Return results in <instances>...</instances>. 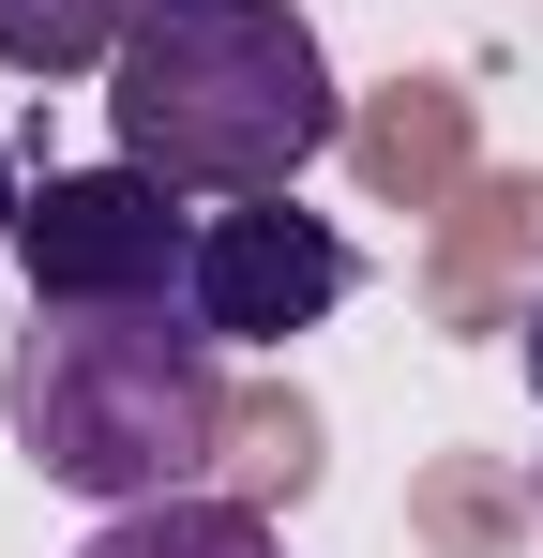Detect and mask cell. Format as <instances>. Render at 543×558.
Wrapping results in <instances>:
<instances>
[{"label":"cell","instance_id":"6da1fadb","mask_svg":"<svg viewBox=\"0 0 543 558\" xmlns=\"http://www.w3.org/2000/svg\"><path fill=\"white\" fill-rule=\"evenodd\" d=\"M0 423L15 453L46 468L90 513H136V498H181L212 438H227V363L212 332L167 317V302H31L15 332V377H0Z\"/></svg>","mask_w":543,"mask_h":558},{"label":"cell","instance_id":"7a4b0ae2","mask_svg":"<svg viewBox=\"0 0 543 558\" xmlns=\"http://www.w3.org/2000/svg\"><path fill=\"white\" fill-rule=\"evenodd\" d=\"M106 121H121V167L181 196H287L348 106L287 0H152L136 46L106 61Z\"/></svg>","mask_w":543,"mask_h":558},{"label":"cell","instance_id":"3957f363","mask_svg":"<svg viewBox=\"0 0 543 558\" xmlns=\"http://www.w3.org/2000/svg\"><path fill=\"white\" fill-rule=\"evenodd\" d=\"M15 272H31V302H181V272H196V211H181V182H152V167H46L31 182V211H15Z\"/></svg>","mask_w":543,"mask_h":558},{"label":"cell","instance_id":"277c9868","mask_svg":"<svg viewBox=\"0 0 543 558\" xmlns=\"http://www.w3.org/2000/svg\"><path fill=\"white\" fill-rule=\"evenodd\" d=\"M348 287H362V257L317 227V211H287V196H227V211H196L181 317H196L212 348H287V332H317Z\"/></svg>","mask_w":543,"mask_h":558},{"label":"cell","instance_id":"5b68a950","mask_svg":"<svg viewBox=\"0 0 543 558\" xmlns=\"http://www.w3.org/2000/svg\"><path fill=\"white\" fill-rule=\"evenodd\" d=\"M76 558H287V544H272V513H242V498H196V483H181V498L106 513Z\"/></svg>","mask_w":543,"mask_h":558},{"label":"cell","instance_id":"8992f818","mask_svg":"<svg viewBox=\"0 0 543 558\" xmlns=\"http://www.w3.org/2000/svg\"><path fill=\"white\" fill-rule=\"evenodd\" d=\"M136 15L152 0H0V61L15 76H106L136 46Z\"/></svg>","mask_w":543,"mask_h":558},{"label":"cell","instance_id":"52a82bcc","mask_svg":"<svg viewBox=\"0 0 543 558\" xmlns=\"http://www.w3.org/2000/svg\"><path fill=\"white\" fill-rule=\"evenodd\" d=\"M15 211H31V182H15V151H0V242H15Z\"/></svg>","mask_w":543,"mask_h":558},{"label":"cell","instance_id":"ba28073f","mask_svg":"<svg viewBox=\"0 0 543 558\" xmlns=\"http://www.w3.org/2000/svg\"><path fill=\"white\" fill-rule=\"evenodd\" d=\"M529 392H543V302H529Z\"/></svg>","mask_w":543,"mask_h":558}]
</instances>
